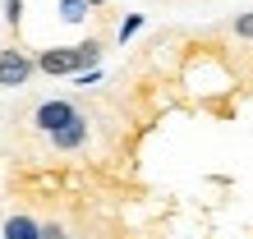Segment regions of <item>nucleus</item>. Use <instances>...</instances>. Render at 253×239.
I'll use <instances>...</instances> for the list:
<instances>
[{
    "label": "nucleus",
    "instance_id": "nucleus-7",
    "mask_svg": "<svg viewBox=\"0 0 253 239\" xmlns=\"http://www.w3.org/2000/svg\"><path fill=\"white\" fill-rule=\"evenodd\" d=\"M143 23H147V14H125V19H120V28H115V37H120V41L138 37V33H143Z\"/></svg>",
    "mask_w": 253,
    "mask_h": 239
},
{
    "label": "nucleus",
    "instance_id": "nucleus-11",
    "mask_svg": "<svg viewBox=\"0 0 253 239\" xmlns=\"http://www.w3.org/2000/svg\"><path fill=\"white\" fill-rule=\"evenodd\" d=\"M101 79V65H92V69H79V74H74V83H79V87H92Z\"/></svg>",
    "mask_w": 253,
    "mask_h": 239
},
{
    "label": "nucleus",
    "instance_id": "nucleus-12",
    "mask_svg": "<svg viewBox=\"0 0 253 239\" xmlns=\"http://www.w3.org/2000/svg\"><path fill=\"white\" fill-rule=\"evenodd\" d=\"M87 5H92V9H101V5H106V0H87Z\"/></svg>",
    "mask_w": 253,
    "mask_h": 239
},
{
    "label": "nucleus",
    "instance_id": "nucleus-3",
    "mask_svg": "<svg viewBox=\"0 0 253 239\" xmlns=\"http://www.w3.org/2000/svg\"><path fill=\"white\" fill-rule=\"evenodd\" d=\"M79 69H83L79 46H51V51H37V74H46V79H74Z\"/></svg>",
    "mask_w": 253,
    "mask_h": 239
},
{
    "label": "nucleus",
    "instance_id": "nucleus-9",
    "mask_svg": "<svg viewBox=\"0 0 253 239\" xmlns=\"http://www.w3.org/2000/svg\"><path fill=\"white\" fill-rule=\"evenodd\" d=\"M5 23H9V28L23 23V0H5Z\"/></svg>",
    "mask_w": 253,
    "mask_h": 239
},
{
    "label": "nucleus",
    "instance_id": "nucleus-5",
    "mask_svg": "<svg viewBox=\"0 0 253 239\" xmlns=\"http://www.w3.org/2000/svg\"><path fill=\"white\" fill-rule=\"evenodd\" d=\"M0 239H42V221H33L28 212H14L0 226Z\"/></svg>",
    "mask_w": 253,
    "mask_h": 239
},
{
    "label": "nucleus",
    "instance_id": "nucleus-10",
    "mask_svg": "<svg viewBox=\"0 0 253 239\" xmlns=\"http://www.w3.org/2000/svg\"><path fill=\"white\" fill-rule=\"evenodd\" d=\"M42 239H69L65 221H42Z\"/></svg>",
    "mask_w": 253,
    "mask_h": 239
},
{
    "label": "nucleus",
    "instance_id": "nucleus-8",
    "mask_svg": "<svg viewBox=\"0 0 253 239\" xmlns=\"http://www.w3.org/2000/svg\"><path fill=\"white\" fill-rule=\"evenodd\" d=\"M230 33H235V37H253V9H249V14H235Z\"/></svg>",
    "mask_w": 253,
    "mask_h": 239
},
{
    "label": "nucleus",
    "instance_id": "nucleus-4",
    "mask_svg": "<svg viewBox=\"0 0 253 239\" xmlns=\"http://www.w3.org/2000/svg\"><path fill=\"white\" fill-rule=\"evenodd\" d=\"M51 138V147L55 152H79V147H87V115H79V120H69L65 129H55V133H46Z\"/></svg>",
    "mask_w": 253,
    "mask_h": 239
},
{
    "label": "nucleus",
    "instance_id": "nucleus-1",
    "mask_svg": "<svg viewBox=\"0 0 253 239\" xmlns=\"http://www.w3.org/2000/svg\"><path fill=\"white\" fill-rule=\"evenodd\" d=\"M79 101H69V97H51V101H37L33 106V129L37 133H55V129H65L69 120H79Z\"/></svg>",
    "mask_w": 253,
    "mask_h": 239
},
{
    "label": "nucleus",
    "instance_id": "nucleus-6",
    "mask_svg": "<svg viewBox=\"0 0 253 239\" xmlns=\"http://www.w3.org/2000/svg\"><path fill=\"white\" fill-rule=\"evenodd\" d=\"M87 14H92L87 0H60V19H65V23H83Z\"/></svg>",
    "mask_w": 253,
    "mask_h": 239
},
{
    "label": "nucleus",
    "instance_id": "nucleus-2",
    "mask_svg": "<svg viewBox=\"0 0 253 239\" xmlns=\"http://www.w3.org/2000/svg\"><path fill=\"white\" fill-rule=\"evenodd\" d=\"M33 74H37V55H28L19 46L0 51V87H28Z\"/></svg>",
    "mask_w": 253,
    "mask_h": 239
}]
</instances>
